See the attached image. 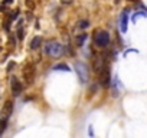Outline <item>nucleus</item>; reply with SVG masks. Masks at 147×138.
Masks as SVG:
<instances>
[{
    "instance_id": "nucleus-4",
    "label": "nucleus",
    "mask_w": 147,
    "mask_h": 138,
    "mask_svg": "<svg viewBox=\"0 0 147 138\" xmlns=\"http://www.w3.org/2000/svg\"><path fill=\"white\" fill-rule=\"evenodd\" d=\"M94 43L98 48H107L110 43V35L105 30H97L95 36H94Z\"/></svg>"
},
{
    "instance_id": "nucleus-6",
    "label": "nucleus",
    "mask_w": 147,
    "mask_h": 138,
    "mask_svg": "<svg viewBox=\"0 0 147 138\" xmlns=\"http://www.w3.org/2000/svg\"><path fill=\"white\" fill-rule=\"evenodd\" d=\"M10 86H12V92H13L15 96H19V95L22 94V84H20V81H19L16 76H12V79H10Z\"/></svg>"
},
{
    "instance_id": "nucleus-16",
    "label": "nucleus",
    "mask_w": 147,
    "mask_h": 138,
    "mask_svg": "<svg viewBox=\"0 0 147 138\" xmlns=\"http://www.w3.org/2000/svg\"><path fill=\"white\" fill-rule=\"evenodd\" d=\"M22 38H23V30L19 29V39H22Z\"/></svg>"
},
{
    "instance_id": "nucleus-11",
    "label": "nucleus",
    "mask_w": 147,
    "mask_h": 138,
    "mask_svg": "<svg viewBox=\"0 0 147 138\" xmlns=\"http://www.w3.org/2000/svg\"><path fill=\"white\" fill-rule=\"evenodd\" d=\"M9 118H6V117H3L2 119H0V135H3V132L6 131V128H7V121Z\"/></svg>"
},
{
    "instance_id": "nucleus-2",
    "label": "nucleus",
    "mask_w": 147,
    "mask_h": 138,
    "mask_svg": "<svg viewBox=\"0 0 147 138\" xmlns=\"http://www.w3.org/2000/svg\"><path fill=\"white\" fill-rule=\"evenodd\" d=\"M35 74H36V69H35V65L32 62H28L25 66H23V71H22V75H23V79L28 85H30L33 81H35Z\"/></svg>"
},
{
    "instance_id": "nucleus-5",
    "label": "nucleus",
    "mask_w": 147,
    "mask_h": 138,
    "mask_svg": "<svg viewBox=\"0 0 147 138\" xmlns=\"http://www.w3.org/2000/svg\"><path fill=\"white\" fill-rule=\"evenodd\" d=\"M100 84H101L104 88L110 86V84H111V75H110V68H108V65H105V66L101 68V72H100Z\"/></svg>"
},
{
    "instance_id": "nucleus-7",
    "label": "nucleus",
    "mask_w": 147,
    "mask_h": 138,
    "mask_svg": "<svg viewBox=\"0 0 147 138\" xmlns=\"http://www.w3.org/2000/svg\"><path fill=\"white\" fill-rule=\"evenodd\" d=\"M127 26H128V10H124L121 13V17H120V27H121L123 33L127 32Z\"/></svg>"
},
{
    "instance_id": "nucleus-8",
    "label": "nucleus",
    "mask_w": 147,
    "mask_h": 138,
    "mask_svg": "<svg viewBox=\"0 0 147 138\" xmlns=\"http://www.w3.org/2000/svg\"><path fill=\"white\" fill-rule=\"evenodd\" d=\"M12 112H13V102L12 101H6L3 108H2V114H3V117L9 118L12 115Z\"/></svg>"
},
{
    "instance_id": "nucleus-15",
    "label": "nucleus",
    "mask_w": 147,
    "mask_h": 138,
    "mask_svg": "<svg viewBox=\"0 0 147 138\" xmlns=\"http://www.w3.org/2000/svg\"><path fill=\"white\" fill-rule=\"evenodd\" d=\"M10 3H13V0H5L3 2V5H10Z\"/></svg>"
},
{
    "instance_id": "nucleus-12",
    "label": "nucleus",
    "mask_w": 147,
    "mask_h": 138,
    "mask_svg": "<svg viewBox=\"0 0 147 138\" xmlns=\"http://www.w3.org/2000/svg\"><path fill=\"white\" fill-rule=\"evenodd\" d=\"M85 39H87V35L82 33L81 36H78V39H77V45H78V46H82L84 42H85Z\"/></svg>"
},
{
    "instance_id": "nucleus-17",
    "label": "nucleus",
    "mask_w": 147,
    "mask_h": 138,
    "mask_svg": "<svg viewBox=\"0 0 147 138\" xmlns=\"http://www.w3.org/2000/svg\"><path fill=\"white\" fill-rule=\"evenodd\" d=\"M130 2H134V0H130Z\"/></svg>"
},
{
    "instance_id": "nucleus-3",
    "label": "nucleus",
    "mask_w": 147,
    "mask_h": 138,
    "mask_svg": "<svg viewBox=\"0 0 147 138\" xmlns=\"http://www.w3.org/2000/svg\"><path fill=\"white\" fill-rule=\"evenodd\" d=\"M74 68H75V72L80 78V82L81 84H87L88 81V68L84 62H75L74 63Z\"/></svg>"
},
{
    "instance_id": "nucleus-9",
    "label": "nucleus",
    "mask_w": 147,
    "mask_h": 138,
    "mask_svg": "<svg viewBox=\"0 0 147 138\" xmlns=\"http://www.w3.org/2000/svg\"><path fill=\"white\" fill-rule=\"evenodd\" d=\"M40 45H42V38H40V36H35V38L32 39V42H30V48H32L33 50L39 49Z\"/></svg>"
},
{
    "instance_id": "nucleus-10",
    "label": "nucleus",
    "mask_w": 147,
    "mask_h": 138,
    "mask_svg": "<svg viewBox=\"0 0 147 138\" xmlns=\"http://www.w3.org/2000/svg\"><path fill=\"white\" fill-rule=\"evenodd\" d=\"M52 69H53V71H59V72H71V69H69V66L66 63H58Z\"/></svg>"
},
{
    "instance_id": "nucleus-13",
    "label": "nucleus",
    "mask_w": 147,
    "mask_h": 138,
    "mask_svg": "<svg viewBox=\"0 0 147 138\" xmlns=\"http://www.w3.org/2000/svg\"><path fill=\"white\" fill-rule=\"evenodd\" d=\"M88 26H90V22H88V20H81V22H80V27H81V29H87Z\"/></svg>"
},
{
    "instance_id": "nucleus-14",
    "label": "nucleus",
    "mask_w": 147,
    "mask_h": 138,
    "mask_svg": "<svg viewBox=\"0 0 147 138\" xmlns=\"http://www.w3.org/2000/svg\"><path fill=\"white\" fill-rule=\"evenodd\" d=\"M13 68H15V62H10V63L7 65V71L10 72V71H12V69H13Z\"/></svg>"
},
{
    "instance_id": "nucleus-1",
    "label": "nucleus",
    "mask_w": 147,
    "mask_h": 138,
    "mask_svg": "<svg viewBox=\"0 0 147 138\" xmlns=\"http://www.w3.org/2000/svg\"><path fill=\"white\" fill-rule=\"evenodd\" d=\"M63 46L55 40H48L46 42V46H45V53L49 55L51 58L56 59V58H61L63 55Z\"/></svg>"
}]
</instances>
